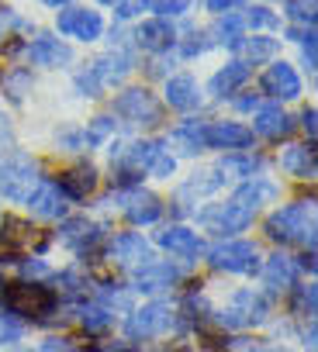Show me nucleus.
Listing matches in <instances>:
<instances>
[{
	"instance_id": "nucleus-14",
	"label": "nucleus",
	"mask_w": 318,
	"mask_h": 352,
	"mask_svg": "<svg viewBox=\"0 0 318 352\" xmlns=\"http://www.w3.org/2000/svg\"><path fill=\"white\" fill-rule=\"evenodd\" d=\"M28 204H32V211H35L39 218H63V214H66V194H63V187H59L56 180L39 184V187L28 194Z\"/></svg>"
},
{
	"instance_id": "nucleus-15",
	"label": "nucleus",
	"mask_w": 318,
	"mask_h": 352,
	"mask_svg": "<svg viewBox=\"0 0 318 352\" xmlns=\"http://www.w3.org/2000/svg\"><path fill=\"white\" fill-rule=\"evenodd\" d=\"M263 90H266L270 97L294 100V97L301 94V80H297L294 66H287V63H273V66L266 69V76H263Z\"/></svg>"
},
{
	"instance_id": "nucleus-30",
	"label": "nucleus",
	"mask_w": 318,
	"mask_h": 352,
	"mask_svg": "<svg viewBox=\"0 0 318 352\" xmlns=\"http://www.w3.org/2000/svg\"><path fill=\"white\" fill-rule=\"evenodd\" d=\"M80 324H83L87 331L100 335V331H107V328H111V311H107L104 304H90V307H83V311H80Z\"/></svg>"
},
{
	"instance_id": "nucleus-37",
	"label": "nucleus",
	"mask_w": 318,
	"mask_h": 352,
	"mask_svg": "<svg viewBox=\"0 0 318 352\" xmlns=\"http://www.w3.org/2000/svg\"><path fill=\"white\" fill-rule=\"evenodd\" d=\"M4 87H8L11 100H21V97L32 90V73H28V69H18V73H11V76L4 80Z\"/></svg>"
},
{
	"instance_id": "nucleus-3",
	"label": "nucleus",
	"mask_w": 318,
	"mask_h": 352,
	"mask_svg": "<svg viewBox=\"0 0 318 352\" xmlns=\"http://www.w3.org/2000/svg\"><path fill=\"white\" fill-rule=\"evenodd\" d=\"M173 321H177V314H173V307L167 300H152V304H145V307H138V311L128 314L125 335L135 338V342L156 338V335H167L173 328Z\"/></svg>"
},
{
	"instance_id": "nucleus-52",
	"label": "nucleus",
	"mask_w": 318,
	"mask_h": 352,
	"mask_svg": "<svg viewBox=\"0 0 318 352\" xmlns=\"http://www.w3.org/2000/svg\"><path fill=\"white\" fill-rule=\"evenodd\" d=\"M11 25H18V18H14L8 8H0V38H4V32H8Z\"/></svg>"
},
{
	"instance_id": "nucleus-38",
	"label": "nucleus",
	"mask_w": 318,
	"mask_h": 352,
	"mask_svg": "<svg viewBox=\"0 0 318 352\" xmlns=\"http://www.w3.org/2000/svg\"><path fill=\"white\" fill-rule=\"evenodd\" d=\"M294 314L315 318V287L311 283L308 287H297V294H294Z\"/></svg>"
},
{
	"instance_id": "nucleus-57",
	"label": "nucleus",
	"mask_w": 318,
	"mask_h": 352,
	"mask_svg": "<svg viewBox=\"0 0 318 352\" xmlns=\"http://www.w3.org/2000/svg\"><path fill=\"white\" fill-rule=\"evenodd\" d=\"M45 4H49V8H59V4H66V0H45Z\"/></svg>"
},
{
	"instance_id": "nucleus-11",
	"label": "nucleus",
	"mask_w": 318,
	"mask_h": 352,
	"mask_svg": "<svg viewBox=\"0 0 318 352\" xmlns=\"http://www.w3.org/2000/svg\"><path fill=\"white\" fill-rule=\"evenodd\" d=\"M111 259H114L118 266H131V270H138V266L152 263V249H149V242H145L142 235L125 232V235H118V239L111 242Z\"/></svg>"
},
{
	"instance_id": "nucleus-17",
	"label": "nucleus",
	"mask_w": 318,
	"mask_h": 352,
	"mask_svg": "<svg viewBox=\"0 0 318 352\" xmlns=\"http://www.w3.org/2000/svg\"><path fill=\"white\" fill-rule=\"evenodd\" d=\"M28 59H32L35 66H63V63L73 59V52H70V45H63L59 38L39 35V38L28 45Z\"/></svg>"
},
{
	"instance_id": "nucleus-19",
	"label": "nucleus",
	"mask_w": 318,
	"mask_h": 352,
	"mask_svg": "<svg viewBox=\"0 0 318 352\" xmlns=\"http://www.w3.org/2000/svg\"><path fill=\"white\" fill-rule=\"evenodd\" d=\"M59 187H63L66 197L83 201V197L94 194V187H97V169H94V166H73L70 173L59 176Z\"/></svg>"
},
{
	"instance_id": "nucleus-54",
	"label": "nucleus",
	"mask_w": 318,
	"mask_h": 352,
	"mask_svg": "<svg viewBox=\"0 0 318 352\" xmlns=\"http://www.w3.org/2000/svg\"><path fill=\"white\" fill-rule=\"evenodd\" d=\"M4 142H11V124H8L4 111H0V145H4Z\"/></svg>"
},
{
	"instance_id": "nucleus-20",
	"label": "nucleus",
	"mask_w": 318,
	"mask_h": 352,
	"mask_svg": "<svg viewBox=\"0 0 318 352\" xmlns=\"http://www.w3.org/2000/svg\"><path fill=\"white\" fill-rule=\"evenodd\" d=\"M59 239H63L66 245H73L76 252H87V245L100 242V228L90 225L87 218H70V221L59 228Z\"/></svg>"
},
{
	"instance_id": "nucleus-8",
	"label": "nucleus",
	"mask_w": 318,
	"mask_h": 352,
	"mask_svg": "<svg viewBox=\"0 0 318 352\" xmlns=\"http://www.w3.org/2000/svg\"><path fill=\"white\" fill-rule=\"evenodd\" d=\"M56 28H59V35H73V38H80V42H94V38H100L104 21H100L97 11H87V8H66V11H59Z\"/></svg>"
},
{
	"instance_id": "nucleus-42",
	"label": "nucleus",
	"mask_w": 318,
	"mask_h": 352,
	"mask_svg": "<svg viewBox=\"0 0 318 352\" xmlns=\"http://www.w3.org/2000/svg\"><path fill=\"white\" fill-rule=\"evenodd\" d=\"M287 14H290L294 21H308V25H315V0H290Z\"/></svg>"
},
{
	"instance_id": "nucleus-27",
	"label": "nucleus",
	"mask_w": 318,
	"mask_h": 352,
	"mask_svg": "<svg viewBox=\"0 0 318 352\" xmlns=\"http://www.w3.org/2000/svg\"><path fill=\"white\" fill-rule=\"evenodd\" d=\"M159 152H163V142H135L128 152H118V155L125 159V166H128L131 173H142V169H149V166L156 162Z\"/></svg>"
},
{
	"instance_id": "nucleus-5",
	"label": "nucleus",
	"mask_w": 318,
	"mask_h": 352,
	"mask_svg": "<svg viewBox=\"0 0 318 352\" xmlns=\"http://www.w3.org/2000/svg\"><path fill=\"white\" fill-rule=\"evenodd\" d=\"M253 208L239 204V201H229V204H215L208 211H201V225L215 235H235V232H246L253 225Z\"/></svg>"
},
{
	"instance_id": "nucleus-12",
	"label": "nucleus",
	"mask_w": 318,
	"mask_h": 352,
	"mask_svg": "<svg viewBox=\"0 0 318 352\" xmlns=\"http://www.w3.org/2000/svg\"><path fill=\"white\" fill-rule=\"evenodd\" d=\"M177 42V32L167 18H152V21H142L135 28V45L145 49V52H163Z\"/></svg>"
},
{
	"instance_id": "nucleus-50",
	"label": "nucleus",
	"mask_w": 318,
	"mask_h": 352,
	"mask_svg": "<svg viewBox=\"0 0 318 352\" xmlns=\"http://www.w3.org/2000/svg\"><path fill=\"white\" fill-rule=\"evenodd\" d=\"M21 273H25V280H32V276H45V273H49V266H45L42 259H35V263H25V266H21Z\"/></svg>"
},
{
	"instance_id": "nucleus-46",
	"label": "nucleus",
	"mask_w": 318,
	"mask_h": 352,
	"mask_svg": "<svg viewBox=\"0 0 318 352\" xmlns=\"http://www.w3.org/2000/svg\"><path fill=\"white\" fill-rule=\"evenodd\" d=\"M208 45H211V42H204V35H201V32H194V35L184 42V56H187V59H194V56L208 52Z\"/></svg>"
},
{
	"instance_id": "nucleus-33",
	"label": "nucleus",
	"mask_w": 318,
	"mask_h": 352,
	"mask_svg": "<svg viewBox=\"0 0 318 352\" xmlns=\"http://www.w3.org/2000/svg\"><path fill=\"white\" fill-rule=\"evenodd\" d=\"M21 335H25V324L18 314H0V345H14L21 342Z\"/></svg>"
},
{
	"instance_id": "nucleus-34",
	"label": "nucleus",
	"mask_w": 318,
	"mask_h": 352,
	"mask_svg": "<svg viewBox=\"0 0 318 352\" xmlns=\"http://www.w3.org/2000/svg\"><path fill=\"white\" fill-rule=\"evenodd\" d=\"M218 42H225L229 49H239V42H242V21L239 18H232V14H225V21L218 25Z\"/></svg>"
},
{
	"instance_id": "nucleus-55",
	"label": "nucleus",
	"mask_w": 318,
	"mask_h": 352,
	"mask_svg": "<svg viewBox=\"0 0 318 352\" xmlns=\"http://www.w3.org/2000/svg\"><path fill=\"white\" fill-rule=\"evenodd\" d=\"M301 270H308V273H315V256H301Z\"/></svg>"
},
{
	"instance_id": "nucleus-49",
	"label": "nucleus",
	"mask_w": 318,
	"mask_h": 352,
	"mask_svg": "<svg viewBox=\"0 0 318 352\" xmlns=\"http://www.w3.org/2000/svg\"><path fill=\"white\" fill-rule=\"evenodd\" d=\"M42 352H76V345L70 338H45L42 342Z\"/></svg>"
},
{
	"instance_id": "nucleus-26",
	"label": "nucleus",
	"mask_w": 318,
	"mask_h": 352,
	"mask_svg": "<svg viewBox=\"0 0 318 352\" xmlns=\"http://www.w3.org/2000/svg\"><path fill=\"white\" fill-rule=\"evenodd\" d=\"M280 166H284V173L301 176V180H304V176H315V148L311 145H294V148L284 152Z\"/></svg>"
},
{
	"instance_id": "nucleus-4",
	"label": "nucleus",
	"mask_w": 318,
	"mask_h": 352,
	"mask_svg": "<svg viewBox=\"0 0 318 352\" xmlns=\"http://www.w3.org/2000/svg\"><path fill=\"white\" fill-rule=\"evenodd\" d=\"M4 297H8L11 314H25L35 321H45V314H52V307H56V294L39 283H14Z\"/></svg>"
},
{
	"instance_id": "nucleus-56",
	"label": "nucleus",
	"mask_w": 318,
	"mask_h": 352,
	"mask_svg": "<svg viewBox=\"0 0 318 352\" xmlns=\"http://www.w3.org/2000/svg\"><path fill=\"white\" fill-rule=\"evenodd\" d=\"M256 104H259V100H256V97H246V100H239V107H242V111H253V107H256Z\"/></svg>"
},
{
	"instance_id": "nucleus-24",
	"label": "nucleus",
	"mask_w": 318,
	"mask_h": 352,
	"mask_svg": "<svg viewBox=\"0 0 318 352\" xmlns=\"http://www.w3.org/2000/svg\"><path fill=\"white\" fill-rule=\"evenodd\" d=\"M94 69H97V76H100V87H114V83H121V80L131 73V59H128L125 52H111V56H104L100 63H94Z\"/></svg>"
},
{
	"instance_id": "nucleus-21",
	"label": "nucleus",
	"mask_w": 318,
	"mask_h": 352,
	"mask_svg": "<svg viewBox=\"0 0 318 352\" xmlns=\"http://www.w3.org/2000/svg\"><path fill=\"white\" fill-rule=\"evenodd\" d=\"M198 100H201V94H198V83H194L191 76H170V80H167V104H170V107H177V111H194Z\"/></svg>"
},
{
	"instance_id": "nucleus-2",
	"label": "nucleus",
	"mask_w": 318,
	"mask_h": 352,
	"mask_svg": "<svg viewBox=\"0 0 318 352\" xmlns=\"http://www.w3.org/2000/svg\"><path fill=\"white\" fill-rule=\"evenodd\" d=\"M39 176H35V162L25 152H11L0 162V194L8 201H28V194L35 190Z\"/></svg>"
},
{
	"instance_id": "nucleus-29",
	"label": "nucleus",
	"mask_w": 318,
	"mask_h": 352,
	"mask_svg": "<svg viewBox=\"0 0 318 352\" xmlns=\"http://www.w3.org/2000/svg\"><path fill=\"white\" fill-rule=\"evenodd\" d=\"M173 145L184 152V155H198L201 148H204V124H184V128H177L173 131Z\"/></svg>"
},
{
	"instance_id": "nucleus-28",
	"label": "nucleus",
	"mask_w": 318,
	"mask_h": 352,
	"mask_svg": "<svg viewBox=\"0 0 318 352\" xmlns=\"http://www.w3.org/2000/svg\"><path fill=\"white\" fill-rule=\"evenodd\" d=\"M32 235H35V228H32L28 221H21V218H4V225H0V242L11 245V249L28 245Z\"/></svg>"
},
{
	"instance_id": "nucleus-31",
	"label": "nucleus",
	"mask_w": 318,
	"mask_h": 352,
	"mask_svg": "<svg viewBox=\"0 0 318 352\" xmlns=\"http://www.w3.org/2000/svg\"><path fill=\"white\" fill-rule=\"evenodd\" d=\"M273 194H277V190H273L270 184H259V180H256V176H253V184H246V187H239V194H235V201L256 211V204H259V201H270Z\"/></svg>"
},
{
	"instance_id": "nucleus-48",
	"label": "nucleus",
	"mask_w": 318,
	"mask_h": 352,
	"mask_svg": "<svg viewBox=\"0 0 318 352\" xmlns=\"http://www.w3.org/2000/svg\"><path fill=\"white\" fill-rule=\"evenodd\" d=\"M304 45H301V56H304V66H308V73H315V32H304V38H301Z\"/></svg>"
},
{
	"instance_id": "nucleus-47",
	"label": "nucleus",
	"mask_w": 318,
	"mask_h": 352,
	"mask_svg": "<svg viewBox=\"0 0 318 352\" xmlns=\"http://www.w3.org/2000/svg\"><path fill=\"white\" fill-rule=\"evenodd\" d=\"M173 166H177V162H173V155H163V152H159V155H156V162H152L149 169H152V176H173Z\"/></svg>"
},
{
	"instance_id": "nucleus-59",
	"label": "nucleus",
	"mask_w": 318,
	"mask_h": 352,
	"mask_svg": "<svg viewBox=\"0 0 318 352\" xmlns=\"http://www.w3.org/2000/svg\"><path fill=\"white\" fill-rule=\"evenodd\" d=\"M104 4H114V0H104Z\"/></svg>"
},
{
	"instance_id": "nucleus-41",
	"label": "nucleus",
	"mask_w": 318,
	"mask_h": 352,
	"mask_svg": "<svg viewBox=\"0 0 318 352\" xmlns=\"http://www.w3.org/2000/svg\"><path fill=\"white\" fill-rule=\"evenodd\" d=\"M111 131H114V121H111V118H94V121H90V128H87V142H90V145H97V142H104Z\"/></svg>"
},
{
	"instance_id": "nucleus-7",
	"label": "nucleus",
	"mask_w": 318,
	"mask_h": 352,
	"mask_svg": "<svg viewBox=\"0 0 318 352\" xmlns=\"http://www.w3.org/2000/svg\"><path fill=\"white\" fill-rule=\"evenodd\" d=\"M114 114H121L131 124H159V114H163V111H159V104H156V97L149 90L131 87V90H125L114 100Z\"/></svg>"
},
{
	"instance_id": "nucleus-1",
	"label": "nucleus",
	"mask_w": 318,
	"mask_h": 352,
	"mask_svg": "<svg viewBox=\"0 0 318 352\" xmlns=\"http://www.w3.org/2000/svg\"><path fill=\"white\" fill-rule=\"evenodd\" d=\"M266 235L277 242H315V204L311 201H297L280 208L277 214H270L266 221Z\"/></svg>"
},
{
	"instance_id": "nucleus-9",
	"label": "nucleus",
	"mask_w": 318,
	"mask_h": 352,
	"mask_svg": "<svg viewBox=\"0 0 318 352\" xmlns=\"http://www.w3.org/2000/svg\"><path fill=\"white\" fill-rule=\"evenodd\" d=\"M256 259H259V252L253 242H225L211 252V266L225 270V273H253Z\"/></svg>"
},
{
	"instance_id": "nucleus-51",
	"label": "nucleus",
	"mask_w": 318,
	"mask_h": 352,
	"mask_svg": "<svg viewBox=\"0 0 318 352\" xmlns=\"http://www.w3.org/2000/svg\"><path fill=\"white\" fill-rule=\"evenodd\" d=\"M242 0H208V11H215V14H229L232 8H239Z\"/></svg>"
},
{
	"instance_id": "nucleus-35",
	"label": "nucleus",
	"mask_w": 318,
	"mask_h": 352,
	"mask_svg": "<svg viewBox=\"0 0 318 352\" xmlns=\"http://www.w3.org/2000/svg\"><path fill=\"white\" fill-rule=\"evenodd\" d=\"M83 290H87V283H83V276H80L76 270H66V273L56 276V294H63V297H76V294H83Z\"/></svg>"
},
{
	"instance_id": "nucleus-39",
	"label": "nucleus",
	"mask_w": 318,
	"mask_h": 352,
	"mask_svg": "<svg viewBox=\"0 0 318 352\" xmlns=\"http://www.w3.org/2000/svg\"><path fill=\"white\" fill-rule=\"evenodd\" d=\"M76 90H80L83 97H97V94H100V76H97L94 66H87V69L76 76Z\"/></svg>"
},
{
	"instance_id": "nucleus-13",
	"label": "nucleus",
	"mask_w": 318,
	"mask_h": 352,
	"mask_svg": "<svg viewBox=\"0 0 318 352\" xmlns=\"http://www.w3.org/2000/svg\"><path fill=\"white\" fill-rule=\"evenodd\" d=\"M204 145L246 148V145H253V131L246 124H235V121H215V124H204Z\"/></svg>"
},
{
	"instance_id": "nucleus-23",
	"label": "nucleus",
	"mask_w": 318,
	"mask_h": 352,
	"mask_svg": "<svg viewBox=\"0 0 318 352\" xmlns=\"http://www.w3.org/2000/svg\"><path fill=\"white\" fill-rule=\"evenodd\" d=\"M294 263L287 259V256H270L266 259V266H263V287H270V290H290L294 287Z\"/></svg>"
},
{
	"instance_id": "nucleus-45",
	"label": "nucleus",
	"mask_w": 318,
	"mask_h": 352,
	"mask_svg": "<svg viewBox=\"0 0 318 352\" xmlns=\"http://www.w3.org/2000/svg\"><path fill=\"white\" fill-rule=\"evenodd\" d=\"M100 297H104L107 304H114V307H128V304H131V297H128L125 290H118V283H104V287H100Z\"/></svg>"
},
{
	"instance_id": "nucleus-43",
	"label": "nucleus",
	"mask_w": 318,
	"mask_h": 352,
	"mask_svg": "<svg viewBox=\"0 0 318 352\" xmlns=\"http://www.w3.org/2000/svg\"><path fill=\"white\" fill-rule=\"evenodd\" d=\"M149 8V0H114V11H118V18H135V14H142Z\"/></svg>"
},
{
	"instance_id": "nucleus-6",
	"label": "nucleus",
	"mask_w": 318,
	"mask_h": 352,
	"mask_svg": "<svg viewBox=\"0 0 318 352\" xmlns=\"http://www.w3.org/2000/svg\"><path fill=\"white\" fill-rule=\"evenodd\" d=\"M270 318V300L263 294H253V290H239L232 297V307L218 314L222 324L229 328H246V324H263Z\"/></svg>"
},
{
	"instance_id": "nucleus-32",
	"label": "nucleus",
	"mask_w": 318,
	"mask_h": 352,
	"mask_svg": "<svg viewBox=\"0 0 318 352\" xmlns=\"http://www.w3.org/2000/svg\"><path fill=\"white\" fill-rule=\"evenodd\" d=\"M263 166L259 155H239V159H222V173H232V176H253L256 169Z\"/></svg>"
},
{
	"instance_id": "nucleus-44",
	"label": "nucleus",
	"mask_w": 318,
	"mask_h": 352,
	"mask_svg": "<svg viewBox=\"0 0 318 352\" xmlns=\"http://www.w3.org/2000/svg\"><path fill=\"white\" fill-rule=\"evenodd\" d=\"M246 21H249L253 28H277V14H273V11H266V8H253Z\"/></svg>"
},
{
	"instance_id": "nucleus-16",
	"label": "nucleus",
	"mask_w": 318,
	"mask_h": 352,
	"mask_svg": "<svg viewBox=\"0 0 318 352\" xmlns=\"http://www.w3.org/2000/svg\"><path fill=\"white\" fill-rule=\"evenodd\" d=\"M121 208L128 214L131 225H152L159 218V211H163V204H159V197L145 194V190H131V194H121Z\"/></svg>"
},
{
	"instance_id": "nucleus-18",
	"label": "nucleus",
	"mask_w": 318,
	"mask_h": 352,
	"mask_svg": "<svg viewBox=\"0 0 318 352\" xmlns=\"http://www.w3.org/2000/svg\"><path fill=\"white\" fill-rule=\"evenodd\" d=\"M159 245L170 249V252H177V256H184V259H191V256L201 252V239H198V232H191V228H184V225H170V228H163V232H159Z\"/></svg>"
},
{
	"instance_id": "nucleus-25",
	"label": "nucleus",
	"mask_w": 318,
	"mask_h": 352,
	"mask_svg": "<svg viewBox=\"0 0 318 352\" xmlns=\"http://www.w3.org/2000/svg\"><path fill=\"white\" fill-rule=\"evenodd\" d=\"M290 118L280 111V107H263L259 114H256V131L263 135V138H287L290 135Z\"/></svg>"
},
{
	"instance_id": "nucleus-36",
	"label": "nucleus",
	"mask_w": 318,
	"mask_h": 352,
	"mask_svg": "<svg viewBox=\"0 0 318 352\" xmlns=\"http://www.w3.org/2000/svg\"><path fill=\"white\" fill-rule=\"evenodd\" d=\"M242 49H246V56L253 59V63H263V59H270L273 52H277V42L273 38H249V42H239Z\"/></svg>"
},
{
	"instance_id": "nucleus-40",
	"label": "nucleus",
	"mask_w": 318,
	"mask_h": 352,
	"mask_svg": "<svg viewBox=\"0 0 318 352\" xmlns=\"http://www.w3.org/2000/svg\"><path fill=\"white\" fill-rule=\"evenodd\" d=\"M149 8L159 11V18H173V14H184L191 8V0H149Z\"/></svg>"
},
{
	"instance_id": "nucleus-10",
	"label": "nucleus",
	"mask_w": 318,
	"mask_h": 352,
	"mask_svg": "<svg viewBox=\"0 0 318 352\" xmlns=\"http://www.w3.org/2000/svg\"><path fill=\"white\" fill-rule=\"evenodd\" d=\"M180 280V270L170 263H145L135 270V290L138 294H159V290H170Z\"/></svg>"
},
{
	"instance_id": "nucleus-53",
	"label": "nucleus",
	"mask_w": 318,
	"mask_h": 352,
	"mask_svg": "<svg viewBox=\"0 0 318 352\" xmlns=\"http://www.w3.org/2000/svg\"><path fill=\"white\" fill-rule=\"evenodd\" d=\"M301 124H304V131H308V135H315V107H308V111L301 114Z\"/></svg>"
},
{
	"instance_id": "nucleus-22",
	"label": "nucleus",
	"mask_w": 318,
	"mask_h": 352,
	"mask_svg": "<svg viewBox=\"0 0 318 352\" xmlns=\"http://www.w3.org/2000/svg\"><path fill=\"white\" fill-rule=\"evenodd\" d=\"M246 80H249V66H246V63H229L225 69H218V73L211 76L208 90H211L215 97H229V94H235Z\"/></svg>"
},
{
	"instance_id": "nucleus-58",
	"label": "nucleus",
	"mask_w": 318,
	"mask_h": 352,
	"mask_svg": "<svg viewBox=\"0 0 318 352\" xmlns=\"http://www.w3.org/2000/svg\"><path fill=\"white\" fill-rule=\"evenodd\" d=\"M4 287H8V283H4V273H0V290H4Z\"/></svg>"
}]
</instances>
